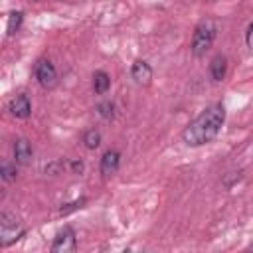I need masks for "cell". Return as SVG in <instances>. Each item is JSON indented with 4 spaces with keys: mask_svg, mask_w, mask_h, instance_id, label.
Wrapping results in <instances>:
<instances>
[{
    "mask_svg": "<svg viewBox=\"0 0 253 253\" xmlns=\"http://www.w3.org/2000/svg\"><path fill=\"white\" fill-rule=\"evenodd\" d=\"M225 123V107L221 103H213L210 107H206L184 130H182V140L188 146H202L211 142L221 126Z\"/></svg>",
    "mask_w": 253,
    "mask_h": 253,
    "instance_id": "cell-1",
    "label": "cell"
},
{
    "mask_svg": "<svg viewBox=\"0 0 253 253\" xmlns=\"http://www.w3.org/2000/svg\"><path fill=\"white\" fill-rule=\"evenodd\" d=\"M215 36H217V24H215L213 20L208 18V20L200 22V24L196 26V30H194V36H192V45H190L192 53H194L196 57L206 55V51L213 45Z\"/></svg>",
    "mask_w": 253,
    "mask_h": 253,
    "instance_id": "cell-2",
    "label": "cell"
},
{
    "mask_svg": "<svg viewBox=\"0 0 253 253\" xmlns=\"http://www.w3.org/2000/svg\"><path fill=\"white\" fill-rule=\"evenodd\" d=\"M24 235V227L20 223V219L14 213L4 211L0 215V243L6 247L10 243H14L16 239H20Z\"/></svg>",
    "mask_w": 253,
    "mask_h": 253,
    "instance_id": "cell-3",
    "label": "cell"
},
{
    "mask_svg": "<svg viewBox=\"0 0 253 253\" xmlns=\"http://www.w3.org/2000/svg\"><path fill=\"white\" fill-rule=\"evenodd\" d=\"M77 249V237H75V231L73 227L65 225L63 229H59L53 237V243H51V251L53 253H71Z\"/></svg>",
    "mask_w": 253,
    "mask_h": 253,
    "instance_id": "cell-4",
    "label": "cell"
},
{
    "mask_svg": "<svg viewBox=\"0 0 253 253\" xmlns=\"http://www.w3.org/2000/svg\"><path fill=\"white\" fill-rule=\"evenodd\" d=\"M36 79L43 89H53L57 85V71L49 59H40L36 65Z\"/></svg>",
    "mask_w": 253,
    "mask_h": 253,
    "instance_id": "cell-5",
    "label": "cell"
},
{
    "mask_svg": "<svg viewBox=\"0 0 253 253\" xmlns=\"http://www.w3.org/2000/svg\"><path fill=\"white\" fill-rule=\"evenodd\" d=\"M8 111L12 113V117L16 119H28L32 115V103H30V97L28 95H16L12 97V101L8 103Z\"/></svg>",
    "mask_w": 253,
    "mask_h": 253,
    "instance_id": "cell-6",
    "label": "cell"
},
{
    "mask_svg": "<svg viewBox=\"0 0 253 253\" xmlns=\"http://www.w3.org/2000/svg\"><path fill=\"white\" fill-rule=\"evenodd\" d=\"M119 166H121V154H119V150H107L103 156H101V164H99V170H101V174H103V178H109V176H113L117 170H119Z\"/></svg>",
    "mask_w": 253,
    "mask_h": 253,
    "instance_id": "cell-7",
    "label": "cell"
},
{
    "mask_svg": "<svg viewBox=\"0 0 253 253\" xmlns=\"http://www.w3.org/2000/svg\"><path fill=\"white\" fill-rule=\"evenodd\" d=\"M32 158H34V148H32V144H30L26 138H18V140L14 142V160H16V164L26 166V164L32 162Z\"/></svg>",
    "mask_w": 253,
    "mask_h": 253,
    "instance_id": "cell-8",
    "label": "cell"
},
{
    "mask_svg": "<svg viewBox=\"0 0 253 253\" xmlns=\"http://www.w3.org/2000/svg\"><path fill=\"white\" fill-rule=\"evenodd\" d=\"M130 77L134 79L136 85H148L150 79H152V69H150V65H148L146 61L138 59V61H134L132 67H130Z\"/></svg>",
    "mask_w": 253,
    "mask_h": 253,
    "instance_id": "cell-9",
    "label": "cell"
},
{
    "mask_svg": "<svg viewBox=\"0 0 253 253\" xmlns=\"http://www.w3.org/2000/svg\"><path fill=\"white\" fill-rule=\"evenodd\" d=\"M225 73H227V57L217 53L211 57L210 61V75L213 81H223L225 79Z\"/></svg>",
    "mask_w": 253,
    "mask_h": 253,
    "instance_id": "cell-10",
    "label": "cell"
},
{
    "mask_svg": "<svg viewBox=\"0 0 253 253\" xmlns=\"http://www.w3.org/2000/svg\"><path fill=\"white\" fill-rule=\"evenodd\" d=\"M111 87V77L105 73V71H95L93 75V91L97 95H105Z\"/></svg>",
    "mask_w": 253,
    "mask_h": 253,
    "instance_id": "cell-11",
    "label": "cell"
},
{
    "mask_svg": "<svg viewBox=\"0 0 253 253\" xmlns=\"http://www.w3.org/2000/svg\"><path fill=\"white\" fill-rule=\"evenodd\" d=\"M22 22H24V14L18 10H14V12H10L8 14V24H6V34L8 36H14L18 30H20V26H22Z\"/></svg>",
    "mask_w": 253,
    "mask_h": 253,
    "instance_id": "cell-12",
    "label": "cell"
},
{
    "mask_svg": "<svg viewBox=\"0 0 253 253\" xmlns=\"http://www.w3.org/2000/svg\"><path fill=\"white\" fill-rule=\"evenodd\" d=\"M83 144H85V148H89V150L99 148V144H101V132H99L97 128L85 130V132H83Z\"/></svg>",
    "mask_w": 253,
    "mask_h": 253,
    "instance_id": "cell-13",
    "label": "cell"
},
{
    "mask_svg": "<svg viewBox=\"0 0 253 253\" xmlns=\"http://www.w3.org/2000/svg\"><path fill=\"white\" fill-rule=\"evenodd\" d=\"M97 113H99V117L105 119V121L115 119V103H111V101L99 103V105H97Z\"/></svg>",
    "mask_w": 253,
    "mask_h": 253,
    "instance_id": "cell-14",
    "label": "cell"
},
{
    "mask_svg": "<svg viewBox=\"0 0 253 253\" xmlns=\"http://www.w3.org/2000/svg\"><path fill=\"white\" fill-rule=\"evenodd\" d=\"M0 174H2V180H4V182H12V180H16V176H18L16 164H12V162H2V166H0Z\"/></svg>",
    "mask_w": 253,
    "mask_h": 253,
    "instance_id": "cell-15",
    "label": "cell"
},
{
    "mask_svg": "<svg viewBox=\"0 0 253 253\" xmlns=\"http://www.w3.org/2000/svg\"><path fill=\"white\" fill-rule=\"evenodd\" d=\"M87 200L85 198H79V200H75V202H69V204H63L61 208H59V213L61 215H67V213H71V211H75V210H79V208H83V204H85Z\"/></svg>",
    "mask_w": 253,
    "mask_h": 253,
    "instance_id": "cell-16",
    "label": "cell"
},
{
    "mask_svg": "<svg viewBox=\"0 0 253 253\" xmlns=\"http://www.w3.org/2000/svg\"><path fill=\"white\" fill-rule=\"evenodd\" d=\"M71 170L75 172V174H83V170H85V164L81 162V160H71Z\"/></svg>",
    "mask_w": 253,
    "mask_h": 253,
    "instance_id": "cell-17",
    "label": "cell"
},
{
    "mask_svg": "<svg viewBox=\"0 0 253 253\" xmlns=\"http://www.w3.org/2000/svg\"><path fill=\"white\" fill-rule=\"evenodd\" d=\"M245 43H247V47L253 49V24H249V28L245 32Z\"/></svg>",
    "mask_w": 253,
    "mask_h": 253,
    "instance_id": "cell-18",
    "label": "cell"
},
{
    "mask_svg": "<svg viewBox=\"0 0 253 253\" xmlns=\"http://www.w3.org/2000/svg\"><path fill=\"white\" fill-rule=\"evenodd\" d=\"M30 2H40V0H30Z\"/></svg>",
    "mask_w": 253,
    "mask_h": 253,
    "instance_id": "cell-19",
    "label": "cell"
},
{
    "mask_svg": "<svg viewBox=\"0 0 253 253\" xmlns=\"http://www.w3.org/2000/svg\"><path fill=\"white\" fill-rule=\"evenodd\" d=\"M208 2H213V0H208Z\"/></svg>",
    "mask_w": 253,
    "mask_h": 253,
    "instance_id": "cell-20",
    "label": "cell"
}]
</instances>
